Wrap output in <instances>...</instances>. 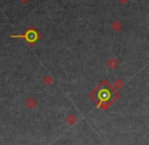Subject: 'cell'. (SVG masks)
I'll list each match as a JSON object with an SVG mask.
<instances>
[{
    "instance_id": "obj_2",
    "label": "cell",
    "mask_w": 149,
    "mask_h": 145,
    "mask_svg": "<svg viewBox=\"0 0 149 145\" xmlns=\"http://www.w3.org/2000/svg\"><path fill=\"white\" fill-rule=\"evenodd\" d=\"M11 38H20V39H25L29 44L33 45V43L38 41L40 39V35L37 33L35 29H29L25 31V35H20V36H11Z\"/></svg>"
},
{
    "instance_id": "obj_3",
    "label": "cell",
    "mask_w": 149,
    "mask_h": 145,
    "mask_svg": "<svg viewBox=\"0 0 149 145\" xmlns=\"http://www.w3.org/2000/svg\"><path fill=\"white\" fill-rule=\"evenodd\" d=\"M112 29H113L115 31H119L121 29H122V25H121L119 21H115L113 25H112Z\"/></svg>"
},
{
    "instance_id": "obj_4",
    "label": "cell",
    "mask_w": 149,
    "mask_h": 145,
    "mask_svg": "<svg viewBox=\"0 0 149 145\" xmlns=\"http://www.w3.org/2000/svg\"><path fill=\"white\" fill-rule=\"evenodd\" d=\"M108 65H109L111 68H115V67H117V65H118V62H117V60L115 58H112L111 60L108 62Z\"/></svg>"
},
{
    "instance_id": "obj_1",
    "label": "cell",
    "mask_w": 149,
    "mask_h": 145,
    "mask_svg": "<svg viewBox=\"0 0 149 145\" xmlns=\"http://www.w3.org/2000/svg\"><path fill=\"white\" fill-rule=\"evenodd\" d=\"M94 96L92 98L98 104L100 107L104 105L107 108L109 107V105L113 103L114 100H116L118 98L119 94L112 88L109 83H107V81L104 80L94 89V92L90 94V96Z\"/></svg>"
},
{
    "instance_id": "obj_6",
    "label": "cell",
    "mask_w": 149,
    "mask_h": 145,
    "mask_svg": "<svg viewBox=\"0 0 149 145\" xmlns=\"http://www.w3.org/2000/svg\"><path fill=\"white\" fill-rule=\"evenodd\" d=\"M127 1H128V0H120V2H121V3H126Z\"/></svg>"
},
{
    "instance_id": "obj_5",
    "label": "cell",
    "mask_w": 149,
    "mask_h": 145,
    "mask_svg": "<svg viewBox=\"0 0 149 145\" xmlns=\"http://www.w3.org/2000/svg\"><path fill=\"white\" fill-rule=\"evenodd\" d=\"M114 85H115V87H116V88H120V87L123 85V82L120 80V79H117V80L115 81V83H114Z\"/></svg>"
}]
</instances>
